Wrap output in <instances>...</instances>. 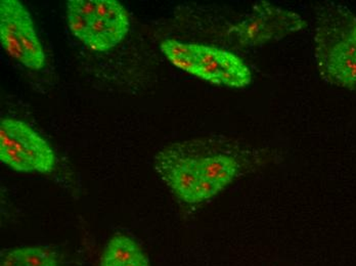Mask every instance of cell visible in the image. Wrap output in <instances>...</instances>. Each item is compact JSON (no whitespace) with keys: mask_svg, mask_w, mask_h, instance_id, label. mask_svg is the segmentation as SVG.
Wrapping results in <instances>:
<instances>
[{"mask_svg":"<svg viewBox=\"0 0 356 266\" xmlns=\"http://www.w3.org/2000/svg\"><path fill=\"white\" fill-rule=\"evenodd\" d=\"M161 51L177 68L217 85L242 88L252 81V73L242 58L210 45L166 39Z\"/></svg>","mask_w":356,"mask_h":266,"instance_id":"2","label":"cell"},{"mask_svg":"<svg viewBox=\"0 0 356 266\" xmlns=\"http://www.w3.org/2000/svg\"><path fill=\"white\" fill-rule=\"evenodd\" d=\"M143 255L145 253L136 240L117 233L104 249L99 266H128Z\"/></svg>","mask_w":356,"mask_h":266,"instance_id":"9","label":"cell"},{"mask_svg":"<svg viewBox=\"0 0 356 266\" xmlns=\"http://www.w3.org/2000/svg\"><path fill=\"white\" fill-rule=\"evenodd\" d=\"M0 161L19 172L49 173L56 157L49 142L29 124L14 118L0 122Z\"/></svg>","mask_w":356,"mask_h":266,"instance_id":"4","label":"cell"},{"mask_svg":"<svg viewBox=\"0 0 356 266\" xmlns=\"http://www.w3.org/2000/svg\"><path fill=\"white\" fill-rule=\"evenodd\" d=\"M194 160L202 179L210 181L219 190L229 187L238 177L259 166V153L238 146L216 148L208 144H184Z\"/></svg>","mask_w":356,"mask_h":266,"instance_id":"6","label":"cell"},{"mask_svg":"<svg viewBox=\"0 0 356 266\" xmlns=\"http://www.w3.org/2000/svg\"><path fill=\"white\" fill-rule=\"evenodd\" d=\"M67 19L74 36L95 51L114 49L130 28L127 10L116 0H70Z\"/></svg>","mask_w":356,"mask_h":266,"instance_id":"3","label":"cell"},{"mask_svg":"<svg viewBox=\"0 0 356 266\" xmlns=\"http://www.w3.org/2000/svg\"><path fill=\"white\" fill-rule=\"evenodd\" d=\"M1 266H60V261L54 251L34 246L6 251Z\"/></svg>","mask_w":356,"mask_h":266,"instance_id":"10","label":"cell"},{"mask_svg":"<svg viewBox=\"0 0 356 266\" xmlns=\"http://www.w3.org/2000/svg\"><path fill=\"white\" fill-rule=\"evenodd\" d=\"M305 22L299 15L277 8L266 1H258L252 13L229 31L240 47H255L273 40H280L300 31Z\"/></svg>","mask_w":356,"mask_h":266,"instance_id":"7","label":"cell"},{"mask_svg":"<svg viewBox=\"0 0 356 266\" xmlns=\"http://www.w3.org/2000/svg\"><path fill=\"white\" fill-rule=\"evenodd\" d=\"M155 169L178 199L186 204H197L202 178L184 144H173L158 153Z\"/></svg>","mask_w":356,"mask_h":266,"instance_id":"8","label":"cell"},{"mask_svg":"<svg viewBox=\"0 0 356 266\" xmlns=\"http://www.w3.org/2000/svg\"><path fill=\"white\" fill-rule=\"evenodd\" d=\"M0 41L10 57L32 70L45 65V53L33 19L19 0L0 1Z\"/></svg>","mask_w":356,"mask_h":266,"instance_id":"5","label":"cell"},{"mask_svg":"<svg viewBox=\"0 0 356 266\" xmlns=\"http://www.w3.org/2000/svg\"><path fill=\"white\" fill-rule=\"evenodd\" d=\"M314 41L321 76L332 85L355 88V15L342 4L321 6L316 13Z\"/></svg>","mask_w":356,"mask_h":266,"instance_id":"1","label":"cell"},{"mask_svg":"<svg viewBox=\"0 0 356 266\" xmlns=\"http://www.w3.org/2000/svg\"><path fill=\"white\" fill-rule=\"evenodd\" d=\"M128 266H149V259H147L145 255H143L140 259H138V260L134 261V263Z\"/></svg>","mask_w":356,"mask_h":266,"instance_id":"11","label":"cell"}]
</instances>
